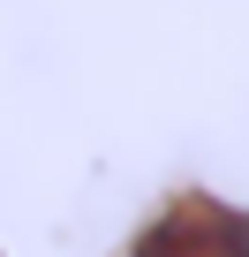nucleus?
<instances>
[{"instance_id": "nucleus-1", "label": "nucleus", "mask_w": 249, "mask_h": 257, "mask_svg": "<svg viewBox=\"0 0 249 257\" xmlns=\"http://www.w3.org/2000/svg\"><path fill=\"white\" fill-rule=\"evenodd\" d=\"M129 257H249V212L219 197H174Z\"/></svg>"}]
</instances>
